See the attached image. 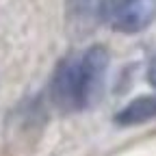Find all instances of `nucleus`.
<instances>
[{
  "label": "nucleus",
  "instance_id": "f257e3e1",
  "mask_svg": "<svg viewBox=\"0 0 156 156\" xmlns=\"http://www.w3.org/2000/svg\"><path fill=\"white\" fill-rule=\"evenodd\" d=\"M111 54L102 44L67 54L56 65L50 80V100L61 113H80L91 108L102 95Z\"/></svg>",
  "mask_w": 156,
  "mask_h": 156
},
{
  "label": "nucleus",
  "instance_id": "f03ea898",
  "mask_svg": "<svg viewBox=\"0 0 156 156\" xmlns=\"http://www.w3.org/2000/svg\"><path fill=\"white\" fill-rule=\"evenodd\" d=\"M100 15L113 30L136 35L156 22V0H104Z\"/></svg>",
  "mask_w": 156,
  "mask_h": 156
},
{
  "label": "nucleus",
  "instance_id": "7ed1b4c3",
  "mask_svg": "<svg viewBox=\"0 0 156 156\" xmlns=\"http://www.w3.org/2000/svg\"><path fill=\"white\" fill-rule=\"evenodd\" d=\"M156 117V95H139L130 100L124 108L117 111L115 124L117 126H141Z\"/></svg>",
  "mask_w": 156,
  "mask_h": 156
},
{
  "label": "nucleus",
  "instance_id": "20e7f679",
  "mask_svg": "<svg viewBox=\"0 0 156 156\" xmlns=\"http://www.w3.org/2000/svg\"><path fill=\"white\" fill-rule=\"evenodd\" d=\"M147 83L152 85V89L156 91V54L152 56V61L147 65Z\"/></svg>",
  "mask_w": 156,
  "mask_h": 156
}]
</instances>
